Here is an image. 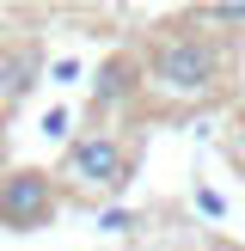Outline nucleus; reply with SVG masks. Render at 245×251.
Instances as JSON below:
<instances>
[{
    "instance_id": "7ed1b4c3",
    "label": "nucleus",
    "mask_w": 245,
    "mask_h": 251,
    "mask_svg": "<svg viewBox=\"0 0 245 251\" xmlns=\"http://www.w3.org/2000/svg\"><path fill=\"white\" fill-rule=\"evenodd\" d=\"M55 202H61L55 178H49V172H37V166L6 172V178H0V227H12V233L43 227V221L55 215Z\"/></svg>"
},
{
    "instance_id": "f03ea898",
    "label": "nucleus",
    "mask_w": 245,
    "mask_h": 251,
    "mask_svg": "<svg viewBox=\"0 0 245 251\" xmlns=\"http://www.w3.org/2000/svg\"><path fill=\"white\" fill-rule=\"evenodd\" d=\"M61 178H68L74 196H117V190H129V147H122L117 135L92 129V135H80V141H68Z\"/></svg>"
},
{
    "instance_id": "39448f33",
    "label": "nucleus",
    "mask_w": 245,
    "mask_h": 251,
    "mask_svg": "<svg viewBox=\"0 0 245 251\" xmlns=\"http://www.w3.org/2000/svg\"><path fill=\"white\" fill-rule=\"evenodd\" d=\"M37 80H43V55L37 49H0V104H19Z\"/></svg>"
},
{
    "instance_id": "423d86ee",
    "label": "nucleus",
    "mask_w": 245,
    "mask_h": 251,
    "mask_svg": "<svg viewBox=\"0 0 245 251\" xmlns=\"http://www.w3.org/2000/svg\"><path fill=\"white\" fill-rule=\"evenodd\" d=\"M129 227H141L129 208H104V215H98V233H129Z\"/></svg>"
},
{
    "instance_id": "f257e3e1",
    "label": "nucleus",
    "mask_w": 245,
    "mask_h": 251,
    "mask_svg": "<svg viewBox=\"0 0 245 251\" xmlns=\"http://www.w3.org/2000/svg\"><path fill=\"white\" fill-rule=\"evenodd\" d=\"M227 68H233L227 43H215V37H202V31H172V37H159L153 55L141 61V92L172 98V104H196V98L220 92Z\"/></svg>"
},
{
    "instance_id": "6e6552de",
    "label": "nucleus",
    "mask_w": 245,
    "mask_h": 251,
    "mask_svg": "<svg viewBox=\"0 0 245 251\" xmlns=\"http://www.w3.org/2000/svg\"><path fill=\"white\" fill-rule=\"evenodd\" d=\"M68 123H74V117H68L61 104H55V110L43 117V135H49V141H68Z\"/></svg>"
},
{
    "instance_id": "0eeeda50",
    "label": "nucleus",
    "mask_w": 245,
    "mask_h": 251,
    "mask_svg": "<svg viewBox=\"0 0 245 251\" xmlns=\"http://www.w3.org/2000/svg\"><path fill=\"white\" fill-rule=\"evenodd\" d=\"M202 25H245V6H202Z\"/></svg>"
},
{
    "instance_id": "1a4fd4ad",
    "label": "nucleus",
    "mask_w": 245,
    "mask_h": 251,
    "mask_svg": "<svg viewBox=\"0 0 245 251\" xmlns=\"http://www.w3.org/2000/svg\"><path fill=\"white\" fill-rule=\"evenodd\" d=\"M49 74H55V86H74V80H80V61L61 55V61H49Z\"/></svg>"
},
{
    "instance_id": "20e7f679",
    "label": "nucleus",
    "mask_w": 245,
    "mask_h": 251,
    "mask_svg": "<svg viewBox=\"0 0 245 251\" xmlns=\"http://www.w3.org/2000/svg\"><path fill=\"white\" fill-rule=\"evenodd\" d=\"M135 92H141V61H129V55L104 61V68L92 74V123H98V117H110L117 104H129Z\"/></svg>"
},
{
    "instance_id": "9b49d317",
    "label": "nucleus",
    "mask_w": 245,
    "mask_h": 251,
    "mask_svg": "<svg viewBox=\"0 0 245 251\" xmlns=\"http://www.w3.org/2000/svg\"><path fill=\"white\" fill-rule=\"evenodd\" d=\"M208 251H245V245H227V239H215V245H208Z\"/></svg>"
},
{
    "instance_id": "9d476101",
    "label": "nucleus",
    "mask_w": 245,
    "mask_h": 251,
    "mask_svg": "<svg viewBox=\"0 0 245 251\" xmlns=\"http://www.w3.org/2000/svg\"><path fill=\"white\" fill-rule=\"evenodd\" d=\"M196 208H202V215H208V221H220V215H227V202H220V196H215V190H196Z\"/></svg>"
}]
</instances>
